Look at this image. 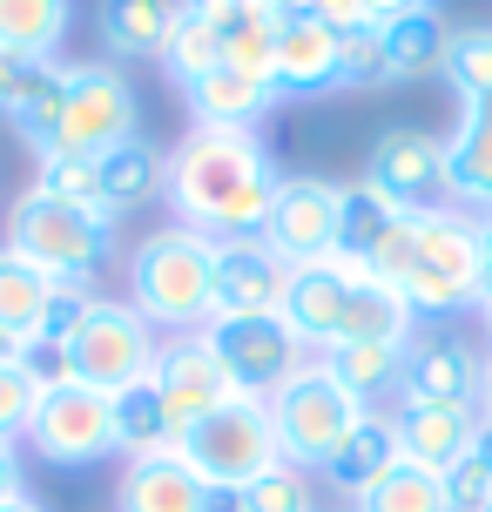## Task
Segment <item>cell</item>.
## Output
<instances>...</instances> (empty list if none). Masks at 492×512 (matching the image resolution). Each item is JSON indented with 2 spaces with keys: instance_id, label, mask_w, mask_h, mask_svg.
Here are the masks:
<instances>
[{
  "instance_id": "1",
  "label": "cell",
  "mask_w": 492,
  "mask_h": 512,
  "mask_svg": "<svg viewBox=\"0 0 492 512\" xmlns=\"http://www.w3.org/2000/svg\"><path fill=\"white\" fill-rule=\"evenodd\" d=\"M284 176L270 169V149L257 128H209L196 122L169 149V209L182 230L209 236V243H236V236H263L270 203H277Z\"/></svg>"
},
{
  "instance_id": "2",
  "label": "cell",
  "mask_w": 492,
  "mask_h": 512,
  "mask_svg": "<svg viewBox=\"0 0 492 512\" xmlns=\"http://www.w3.org/2000/svg\"><path fill=\"white\" fill-rule=\"evenodd\" d=\"M216 243L196 230H149L129 256V304L149 331H209L216 317Z\"/></svg>"
},
{
  "instance_id": "3",
  "label": "cell",
  "mask_w": 492,
  "mask_h": 512,
  "mask_svg": "<svg viewBox=\"0 0 492 512\" xmlns=\"http://www.w3.org/2000/svg\"><path fill=\"white\" fill-rule=\"evenodd\" d=\"M7 250L27 256L54 283H95L108 250H115V223L95 216V209H75V203H61V196L27 189L21 203H14V216H7Z\"/></svg>"
},
{
  "instance_id": "4",
  "label": "cell",
  "mask_w": 492,
  "mask_h": 512,
  "mask_svg": "<svg viewBox=\"0 0 492 512\" xmlns=\"http://www.w3.org/2000/svg\"><path fill=\"white\" fill-rule=\"evenodd\" d=\"M176 452L189 459V472L209 492H243V486H257L270 465H284L277 425H270V398H223L196 425H182Z\"/></svg>"
},
{
  "instance_id": "5",
  "label": "cell",
  "mask_w": 492,
  "mask_h": 512,
  "mask_svg": "<svg viewBox=\"0 0 492 512\" xmlns=\"http://www.w3.org/2000/svg\"><path fill=\"white\" fill-rule=\"evenodd\" d=\"M364 411L371 405L351 398V391L324 371V358H311L277 398H270V425H277V452H284V465H297V472H324L331 452L364 425Z\"/></svg>"
},
{
  "instance_id": "6",
  "label": "cell",
  "mask_w": 492,
  "mask_h": 512,
  "mask_svg": "<svg viewBox=\"0 0 492 512\" xmlns=\"http://www.w3.org/2000/svg\"><path fill=\"white\" fill-rule=\"evenodd\" d=\"M398 290H405L412 317H452V310L479 304V216L425 209Z\"/></svg>"
},
{
  "instance_id": "7",
  "label": "cell",
  "mask_w": 492,
  "mask_h": 512,
  "mask_svg": "<svg viewBox=\"0 0 492 512\" xmlns=\"http://www.w3.org/2000/svg\"><path fill=\"white\" fill-rule=\"evenodd\" d=\"M156 344L162 337L142 324V310L135 304H115V297H95V310L81 317V331L68 337V378L88 384V391H122V384L149 378V364H156Z\"/></svg>"
},
{
  "instance_id": "8",
  "label": "cell",
  "mask_w": 492,
  "mask_h": 512,
  "mask_svg": "<svg viewBox=\"0 0 492 512\" xmlns=\"http://www.w3.org/2000/svg\"><path fill=\"white\" fill-rule=\"evenodd\" d=\"M209 351L223 358L230 371L236 398H277L297 371H304V337L284 324V310L277 317H209Z\"/></svg>"
},
{
  "instance_id": "9",
  "label": "cell",
  "mask_w": 492,
  "mask_h": 512,
  "mask_svg": "<svg viewBox=\"0 0 492 512\" xmlns=\"http://www.w3.org/2000/svg\"><path fill=\"white\" fill-rule=\"evenodd\" d=\"M135 135V88L122 68H68L61 122L41 142V155H108Z\"/></svg>"
},
{
  "instance_id": "10",
  "label": "cell",
  "mask_w": 492,
  "mask_h": 512,
  "mask_svg": "<svg viewBox=\"0 0 492 512\" xmlns=\"http://www.w3.org/2000/svg\"><path fill=\"white\" fill-rule=\"evenodd\" d=\"M27 438H34V452L48 465H95L115 452V405H108V391H88V384L61 378L41 391Z\"/></svg>"
},
{
  "instance_id": "11",
  "label": "cell",
  "mask_w": 492,
  "mask_h": 512,
  "mask_svg": "<svg viewBox=\"0 0 492 512\" xmlns=\"http://www.w3.org/2000/svg\"><path fill=\"white\" fill-rule=\"evenodd\" d=\"M337 203L344 189L324 176H284L277 203H270V223H263V243L284 256L290 270H311V263H331L337 256Z\"/></svg>"
},
{
  "instance_id": "12",
  "label": "cell",
  "mask_w": 492,
  "mask_h": 512,
  "mask_svg": "<svg viewBox=\"0 0 492 512\" xmlns=\"http://www.w3.org/2000/svg\"><path fill=\"white\" fill-rule=\"evenodd\" d=\"M149 384L162 391V405H169V418H176V425H196L203 411H216L223 398H236L230 371H223V358L209 351L203 331L162 337V344H156V364H149Z\"/></svg>"
},
{
  "instance_id": "13",
  "label": "cell",
  "mask_w": 492,
  "mask_h": 512,
  "mask_svg": "<svg viewBox=\"0 0 492 512\" xmlns=\"http://www.w3.org/2000/svg\"><path fill=\"white\" fill-rule=\"evenodd\" d=\"M391 438H398V459L425 465V472H452L479 438V405H432V398H391Z\"/></svg>"
},
{
  "instance_id": "14",
  "label": "cell",
  "mask_w": 492,
  "mask_h": 512,
  "mask_svg": "<svg viewBox=\"0 0 492 512\" xmlns=\"http://www.w3.org/2000/svg\"><path fill=\"white\" fill-rule=\"evenodd\" d=\"M364 182L391 196L398 209H439L432 196L445 189V142L425 135V128H385L371 142V162H364Z\"/></svg>"
},
{
  "instance_id": "15",
  "label": "cell",
  "mask_w": 492,
  "mask_h": 512,
  "mask_svg": "<svg viewBox=\"0 0 492 512\" xmlns=\"http://www.w3.org/2000/svg\"><path fill=\"white\" fill-rule=\"evenodd\" d=\"M216 317H277L290 290V263L263 236L216 243Z\"/></svg>"
},
{
  "instance_id": "16",
  "label": "cell",
  "mask_w": 492,
  "mask_h": 512,
  "mask_svg": "<svg viewBox=\"0 0 492 512\" xmlns=\"http://www.w3.org/2000/svg\"><path fill=\"white\" fill-rule=\"evenodd\" d=\"M479 378L486 358L452 331H412L405 344V371H398V398H432V405H479Z\"/></svg>"
},
{
  "instance_id": "17",
  "label": "cell",
  "mask_w": 492,
  "mask_h": 512,
  "mask_svg": "<svg viewBox=\"0 0 492 512\" xmlns=\"http://www.w3.org/2000/svg\"><path fill=\"white\" fill-rule=\"evenodd\" d=\"M270 88L277 102H311L344 88V61H337V34L317 14H290L277 48H270Z\"/></svg>"
},
{
  "instance_id": "18",
  "label": "cell",
  "mask_w": 492,
  "mask_h": 512,
  "mask_svg": "<svg viewBox=\"0 0 492 512\" xmlns=\"http://www.w3.org/2000/svg\"><path fill=\"white\" fill-rule=\"evenodd\" d=\"M351 263H311V270H290L284 290V324L304 337V351H331L344 337V304H351Z\"/></svg>"
},
{
  "instance_id": "19",
  "label": "cell",
  "mask_w": 492,
  "mask_h": 512,
  "mask_svg": "<svg viewBox=\"0 0 492 512\" xmlns=\"http://www.w3.org/2000/svg\"><path fill=\"white\" fill-rule=\"evenodd\" d=\"M95 169H102V216H129V209H149L169 189V155L149 142V135H129V142H115L108 155H95Z\"/></svg>"
},
{
  "instance_id": "20",
  "label": "cell",
  "mask_w": 492,
  "mask_h": 512,
  "mask_svg": "<svg viewBox=\"0 0 492 512\" xmlns=\"http://www.w3.org/2000/svg\"><path fill=\"white\" fill-rule=\"evenodd\" d=\"M182 95H189V108H196V122H209V128H250L257 115L277 108L270 75H263V68H236V61L209 68V75L196 81V88H182Z\"/></svg>"
},
{
  "instance_id": "21",
  "label": "cell",
  "mask_w": 492,
  "mask_h": 512,
  "mask_svg": "<svg viewBox=\"0 0 492 512\" xmlns=\"http://www.w3.org/2000/svg\"><path fill=\"white\" fill-rule=\"evenodd\" d=\"M209 486L189 472L182 452H156V459H129L122 479V512H203Z\"/></svg>"
},
{
  "instance_id": "22",
  "label": "cell",
  "mask_w": 492,
  "mask_h": 512,
  "mask_svg": "<svg viewBox=\"0 0 492 512\" xmlns=\"http://www.w3.org/2000/svg\"><path fill=\"white\" fill-rule=\"evenodd\" d=\"M182 21V0H102V41L122 61H162Z\"/></svg>"
},
{
  "instance_id": "23",
  "label": "cell",
  "mask_w": 492,
  "mask_h": 512,
  "mask_svg": "<svg viewBox=\"0 0 492 512\" xmlns=\"http://www.w3.org/2000/svg\"><path fill=\"white\" fill-rule=\"evenodd\" d=\"M115 452H129V459H156V452H176L182 425L169 418V405H162V391L149 378L122 384L115 398Z\"/></svg>"
},
{
  "instance_id": "24",
  "label": "cell",
  "mask_w": 492,
  "mask_h": 512,
  "mask_svg": "<svg viewBox=\"0 0 492 512\" xmlns=\"http://www.w3.org/2000/svg\"><path fill=\"white\" fill-rule=\"evenodd\" d=\"M445 196L492 216V108H466L459 135L445 142Z\"/></svg>"
},
{
  "instance_id": "25",
  "label": "cell",
  "mask_w": 492,
  "mask_h": 512,
  "mask_svg": "<svg viewBox=\"0 0 492 512\" xmlns=\"http://www.w3.org/2000/svg\"><path fill=\"white\" fill-rule=\"evenodd\" d=\"M378 34H385V81H418V75H439V68H445V41H452V27H445L432 7L398 14V21H385Z\"/></svg>"
},
{
  "instance_id": "26",
  "label": "cell",
  "mask_w": 492,
  "mask_h": 512,
  "mask_svg": "<svg viewBox=\"0 0 492 512\" xmlns=\"http://www.w3.org/2000/svg\"><path fill=\"white\" fill-rule=\"evenodd\" d=\"M324 371H331L351 398L378 405L385 391H398V371H405V344H385V337H351V344H331L324 351Z\"/></svg>"
},
{
  "instance_id": "27",
  "label": "cell",
  "mask_w": 492,
  "mask_h": 512,
  "mask_svg": "<svg viewBox=\"0 0 492 512\" xmlns=\"http://www.w3.org/2000/svg\"><path fill=\"white\" fill-rule=\"evenodd\" d=\"M391 465H398V438H391V418H385V411H364V425L331 452L324 479H331L337 492H351V499H358L371 479H385Z\"/></svg>"
},
{
  "instance_id": "28",
  "label": "cell",
  "mask_w": 492,
  "mask_h": 512,
  "mask_svg": "<svg viewBox=\"0 0 492 512\" xmlns=\"http://www.w3.org/2000/svg\"><path fill=\"white\" fill-rule=\"evenodd\" d=\"M398 216H405V209L391 203V196H378L371 182H351V189H344V203H337V263L364 270L371 250L385 243V230L398 223Z\"/></svg>"
},
{
  "instance_id": "29",
  "label": "cell",
  "mask_w": 492,
  "mask_h": 512,
  "mask_svg": "<svg viewBox=\"0 0 492 512\" xmlns=\"http://www.w3.org/2000/svg\"><path fill=\"white\" fill-rule=\"evenodd\" d=\"M351 337H385V344H412V304H405V290H391L378 277H351V304H344V337L337 344H351Z\"/></svg>"
},
{
  "instance_id": "30",
  "label": "cell",
  "mask_w": 492,
  "mask_h": 512,
  "mask_svg": "<svg viewBox=\"0 0 492 512\" xmlns=\"http://www.w3.org/2000/svg\"><path fill=\"white\" fill-rule=\"evenodd\" d=\"M68 34V0H0V54L54 61Z\"/></svg>"
},
{
  "instance_id": "31",
  "label": "cell",
  "mask_w": 492,
  "mask_h": 512,
  "mask_svg": "<svg viewBox=\"0 0 492 512\" xmlns=\"http://www.w3.org/2000/svg\"><path fill=\"white\" fill-rule=\"evenodd\" d=\"M358 512H452V499H445L439 472L398 459L385 479H371V486L358 492Z\"/></svg>"
},
{
  "instance_id": "32",
  "label": "cell",
  "mask_w": 492,
  "mask_h": 512,
  "mask_svg": "<svg viewBox=\"0 0 492 512\" xmlns=\"http://www.w3.org/2000/svg\"><path fill=\"white\" fill-rule=\"evenodd\" d=\"M445 81H452V95L466 108H492V27H452V41H445Z\"/></svg>"
},
{
  "instance_id": "33",
  "label": "cell",
  "mask_w": 492,
  "mask_h": 512,
  "mask_svg": "<svg viewBox=\"0 0 492 512\" xmlns=\"http://www.w3.org/2000/svg\"><path fill=\"white\" fill-rule=\"evenodd\" d=\"M277 34H284V7H277V0H243L230 21H223V61H236V68H263V75H270Z\"/></svg>"
},
{
  "instance_id": "34",
  "label": "cell",
  "mask_w": 492,
  "mask_h": 512,
  "mask_svg": "<svg viewBox=\"0 0 492 512\" xmlns=\"http://www.w3.org/2000/svg\"><path fill=\"white\" fill-rule=\"evenodd\" d=\"M209 68H223V27L182 7L176 34H169V48H162V75L182 81V88H196V81H203Z\"/></svg>"
},
{
  "instance_id": "35",
  "label": "cell",
  "mask_w": 492,
  "mask_h": 512,
  "mask_svg": "<svg viewBox=\"0 0 492 512\" xmlns=\"http://www.w3.org/2000/svg\"><path fill=\"white\" fill-rule=\"evenodd\" d=\"M48 297H54V277H41L27 256L0 250V324H7V331L34 337V324H41Z\"/></svg>"
},
{
  "instance_id": "36",
  "label": "cell",
  "mask_w": 492,
  "mask_h": 512,
  "mask_svg": "<svg viewBox=\"0 0 492 512\" xmlns=\"http://www.w3.org/2000/svg\"><path fill=\"white\" fill-rule=\"evenodd\" d=\"M34 189L102 216V169H95V155H41V176H34Z\"/></svg>"
},
{
  "instance_id": "37",
  "label": "cell",
  "mask_w": 492,
  "mask_h": 512,
  "mask_svg": "<svg viewBox=\"0 0 492 512\" xmlns=\"http://www.w3.org/2000/svg\"><path fill=\"white\" fill-rule=\"evenodd\" d=\"M95 310V283H54L48 310H41V324L27 344H41V351H68V337L81 331V317Z\"/></svg>"
},
{
  "instance_id": "38",
  "label": "cell",
  "mask_w": 492,
  "mask_h": 512,
  "mask_svg": "<svg viewBox=\"0 0 492 512\" xmlns=\"http://www.w3.org/2000/svg\"><path fill=\"white\" fill-rule=\"evenodd\" d=\"M243 512H317L311 479L297 465H270L257 486H243Z\"/></svg>"
},
{
  "instance_id": "39",
  "label": "cell",
  "mask_w": 492,
  "mask_h": 512,
  "mask_svg": "<svg viewBox=\"0 0 492 512\" xmlns=\"http://www.w3.org/2000/svg\"><path fill=\"white\" fill-rule=\"evenodd\" d=\"M61 102H68V68H48V75L34 81V95L14 108V122H21V135L34 142V149L54 135V122H61Z\"/></svg>"
},
{
  "instance_id": "40",
  "label": "cell",
  "mask_w": 492,
  "mask_h": 512,
  "mask_svg": "<svg viewBox=\"0 0 492 512\" xmlns=\"http://www.w3.org/2000/svg\"><path fill=\"white\" fill-rule=\"evenodd\" d=\"M337 61H344V88H371V81H385V34H378V27H351V34H337Z\"/></svg>"
},
{
  "instance_id": "41",
  "label": "cell",
  "mask_w": 492,
  "mask_h": 512,
  "mask_svg": "<svg viewBox=\"0 0 492 512\" xmlns=\"http://www.w3.org/2000/svg\"><path fill=\"white\" fill-rule=\"evenodd\" d=\"M34 405H41V384L27 378V371H0V438L7 445L34 425Z\"/></svg>"
},
{
  "instance_id": "42",
  "label": "cell",
  "mask_w": 492,
  "mask_h": 512,
  "mask_svg": "<svg viewBox=\"0 0 492 512\" xmlns=\"http://www.w3.org/2000/svg\"><path fill=\"white\" fill-rule=\"evenodd\" d=\"M445 499H452V512H486V499H492V472L466 452V459L445 472Z\"/></svg>"
},
{
  "instance_id": "43",
  "label": "cell",
  "mask_w": 492,
  "mask_h": 512,
  "mask_svg": "<svg viewBox=\"0 0 492 512\" xmlns=\"http://www.w3.org/2000/svg\"><path fill=\"white\" fill-rule=\"evenodd\" d=\"M54 61H27V54H0V108H7V115H14V108L27 102V95H34V81L48 75Z\"/></svg>"
},
{
  "instance_id": "44",
  "label": "cell",
  "mask_w": 492,
  "mask_h": 512,
  "mask_svg": "<svg viewBox=\"0 0 492 512\" xmlns=\"http://www.w3.org/2000/svg\"><path fill=\"white\" fill-rule=\"evenodd\" d=\"M311 14H317L324 27H331V34H351V27H371V21H364V0H317Z\"/></svg>"
},
{
  "instance_id": "45",
  "label": "cell",
  "mask_w": 492,
  "mask_h": 512,
  "mask_svg": "<svg viewBox=\"0 0 492 512\" xmlns=\"http://www.w3.org/2000/svg\"><path fill=\"white\" fill-rule=\"evenodd\" d=\"M479 304L492 310V216H479Z\"/></svg>"
},
{
  "instance_id": "46",
  "label": "cell",
  "mask_w": 492,
  "mask_h": 512,
  "mask_svg": "<svg viewBox=\"0 0 492 512\" xmlns=\"http://www.w3.org/2000/svg\"><path fill=\"white\" fill-rule=\"evenodd\" d=\"M418 7H432V0H364V21L385 27V21H398V14H418Z\"/></svg>"
},
{
  "instance_id": "47",
  "label": "cell",
  "mask_w": 492,
  "mask_h": 512,
  "mask_svg": "<svg viewBox=\"0 0 492 512\" xmlns=\"http://www.w3.org/2000/svg\"><path fill=\"white\" fill-rule=\"evenodd\" d=\"M7 499H21V459H14V445L0 438V506Z\"/></svg>"
},
{
  "instance_id": "48",
  "label": "cell",
  "mask_w": 492,
  "mask_h": 512,
  "mask_svg": "<svg viewBox=\"0 0 492 512\" xmlns=\"http://www.w3.org/2000/svg\"><path fill=\"white\" fill-rule=\"evenodd\" d=\"M27 351H34V344H27L21 331H7V324H0V371H21Z\"/></svg>"
},
{
  "instance_id": "49",
  "label": "cell",
  "mask_w": 492,
  "mask_h": 512,
  "mask_svg": "<svg viewBox=\"0 0 492 512\" xmlns=\"http://www.w3.org/2000/svg\"><path fill=\"white\" fill-rule=\"evenodd\" d=\"M182 7H189V14H203V21H216V27H223V21L236 14V7H243V0H182Z\"/></svg>"
},
{
  "instance_id": "50",
  "label": "cell",
  "mask_w": 492,
  "mask_h": 512,
  "mask_svg": "<svg viewBox=\"0 0 492 512\" xmlns=\"http://www.w3.org/2000/svg\"><path fill=\"white\" fill-rule=\"evenodd\" d=\"M472 459L492 472V425H479V438H472Z\"/></svg>"
},
{
  "instance_id": "51",
  "label": "cell",
  "mask_w": 492,
  "mask_h": 512,
  "mask_svg": "<svg viewBox=\"0 0 492 512\" xmlns=\"http://www.w3.org/2000/svg\"><path fill=\"white\" fill-rule=\"evenodd\" d=\"M479 418L492 425V358H486V378H479Z\"/></svg>"
},
{
  "instance_id": "52",
  "label": "cell",
  "mask_w": 492,
  "mask_h": 512,
  "mask_svg": "<svg viewBox=\"0 0 492 512\" xmlns=\"http://www.w3.org/2000/svg\"><path fill=\"white\" fill-rule=\"evenodd\" d=\"M277 7H284V21H290V14H311L317 0H277Z\"/></svg>"
},
{
  "instance_id": "53",
  "label": "cell",
  "mask_w": 492,
  "mask_h": 512,
  "mask_svg": "<svg viewBox=\"0 0 492 512\" xmlns=\"http://www.w3.org/2000/svg\"><path fill=\"white\" fill-rule=\"evenodd\" d=\"M0 512H41V506H34V499H27V492H21V499H7V506H0Z\"/></svg>"
},
{
  "instance_id": "54",
  "label": "cell",
  "mask_w": 492,
  "mask_h": 512,
  "mask_svg": "<svg viewBox=\"0 0 492 512\" xmlns=\"http://www.w3.org/2000/svg\"><path fill=\"white\" fill-rule=\"evenodd\" d=\"M486 512H492V499H486Z\"/></svg>"
},
{
  "instance_id": "55",
  "label": "cell",
  "mask_w": 492,
  "mask_h": 512,
  "mask_svg": "<svg viewBox=\"0 0 492 512\" xmlns=\"http://www.w3.org/2000/svg\"><path fill=\"white\" fill-rule=\"evenodd\" d=\"M486 317H492V310H486Z\"/></svg>"
}]
</instances>
